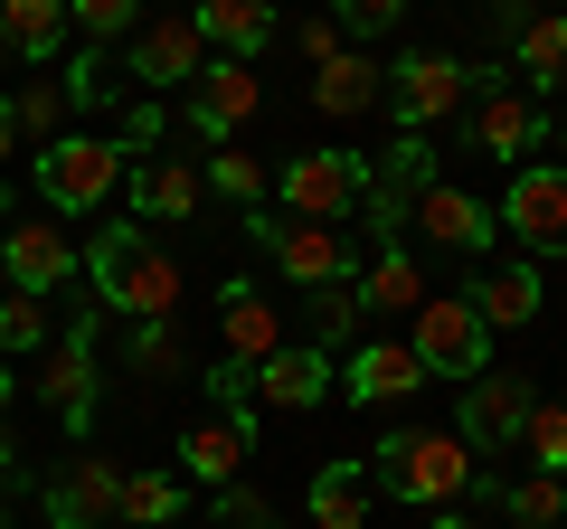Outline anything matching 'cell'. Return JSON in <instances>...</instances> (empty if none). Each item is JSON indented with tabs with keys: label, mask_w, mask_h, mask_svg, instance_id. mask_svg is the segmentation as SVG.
Instances as JSON below:
<instances>
[{
	"label": "cell",
	"mask_w": 567,
	"mask_h": 529,
	"mask_svg": "<svg viewBox=\"0 0 567 529\" xmlns=\"http://www.w3.org/2000/svg\"><path fill=\"white\" fill-rule=\"evenodd\" d=\"M10 152H20V114L0 104V170H10Z\"/></svg>",
	"instance_id": "obj_44"
},
{
	"label": "cell",
	"mask_w": 567,
	"mask_h": 529,
	"mask_svg": "<svg viewBox=\"0 0 567 529\" xmlns=\"http://www.w3.org/2000/svg\"><path fill=\"white\" fill-rule=\"evenodd\" d=\"M511 48H520L529 95H539V85H567V10H529V20L511 29Z\"/></svg>",
	"instance_id": "obj_27"
},
{
	"label": "cell",
	"mask_w": 567,
	"mask_h": 529,
	"mask_svg": "<svg viewBox=\"0 0 567 529\" xmlns=\"http://www.w3.org/2000/svg\"><path fill=\"white\" fill-rule=\"evenodd\" d=\"M133 360L152 369V378H189V350H181V331H171V322H142L133 331Z\"/></svg>",
	"instance_id": "obj_39"
},
{
	"label": "cell",
	"mask_w": 567,
	"mask_h": 529,
	"mask_svg": "<svg viewBox=\"0 0 567 529\" xmlns=\"http://www.w3.org/2000/svg\"><path fill=\"white\" fill-rule=\"evenodd\" d=\"M256 246L293 274V284H350V227H322V218H246Z\"/></svg>",
	"instance_id": "obj_8"
},
{
	"label": "cell",
	"mask_w": 567,
	"mask_h": 529,
	"mask_svg": "<svg viewBox=\"0 0 567 529\" xmlns=\"http://www.w3.org/2000/svg\"><path fill=\"white\" fill-rule=\"evenodd\" d=\"M218 529H275V510H265L256 491H237V483H218Z\"/></svg>",
	"instance_id": "obj_42"
},
{
	"label": "cell",
	"mask_w": 567,
	"mask_h": 529,
	"mask_svg": "<svg viewBox=\"0 0 567 529\" xmlns=\"http://www.w3.org/2000/svg\"><path fill=\"white\" fill-rule=\"evenodd\" d=\"M0 293H10V264H0Z\"/></svg>",
	"instance_id": "obj_48"
},
{
	"label": "cell",
	"mask_w": 567,
	"mask_h": 529,
	"mask_svg": "<svg viewBox=\"0 0 567 529\" xmlns=\"http://www.w3.org/2000/svg\"><path fill=\"white\" fill-rule=\"evenodd\" d=\"M331 20H341L350 39H379V29L406 20V0H331Z\"/></svg>",
	"instance_id": "obj_40"
},
{
	"label": "cell",
	"mask_w": 567,
	"mask_h": 529,
	"mask_svg": "<svg viewBox=\"0 0 567 529\" xmlns=\"http://www.w3.org/2000/svg\"><path fill=\"white\" fill-rule=\"evenodd\" d=\"M199 180L218 189V199H237V208H256L265 189H275V180H265V162H256V152H208V170H199Z\"/></svg>",
	"instance_id": "obj_35"
},
{
	"label": "cell",
	"mask_w": 567,
	"mask_h": 529,
	"mask_svg": "<svg viewBox=\"0 0 567 529\" xmlns=\"http://www.w3.org/2000/svg\"><path fill=\"white\" fill-rule=\"evenodd\" d=\"M473 473H483V454H473L464 435L398 426V435L379 445V464H369V491H388V501H454Z\"/></svg>",
	"instance_id": "obj_1"
},
{
	"label": "cell",
	"mask_w": 567,
	"mask_h": 529,
	"mask_svg": "<svg viewBox=\"0 0 567 529\" xmlns=\"http://www.w3.org/2000/svg\"><path fill=\"white\" fill-rule=\"evenodd\" d=\"M322 387H331V350H312V341H284L275 360H256V407L303 416V407H322Z\"/></svg>",
	"instance_id": "obj_18"
},
{
	"label": "cell",
	"mask_w": 567,
	"mask_h": 529,
	"mask_svg": "<svg viewBox=\"0 0 567 529\" xmlns=\"http://www.w3.org/2000/svg\"><path fill=\"white\" fill-rule=\"evenodd\" d=\"M435 529H473V520H464V510H445V520H435Z\"/></svg>",
	"instance_id": "obj_47"
},
{
	"label": "cell",
	"mask_w": 567,
	"mask_h": 529,
	"mask_svg": "<svg viewBox=\"0 0 567 529\" xmlns=\"http://www.w3.org/2000/svg\"><path fill=\"white\" fill-rule=\"evenodd\" d=\"M29 350H48V293H0V360H29Z\"/></svg>",
	"instance_id": "obj_32"
},
{
	"label": "cell",
	"mask_w": 567,
	"mask_h": 529,
	"mask_svg": "<svg viewBox=\"0 0 567 529\" xmlns=\"http://www.w3.org/2000/svg\"><path fill=\"white\" fill-rule=\"evenodd\" d=\"M416 303H425V264L379 246V264L360 274V312H416Z\"/></svg>",
	"instance_id": "obj_30"
},
{
	"label": "cell",
	"mask_w": 567,
	"mask_h": 529,
	"mask_svg": "<svg viewBox=\"0 0 567 529\" xmlns=\"http://www.w3.org/2000/svg\"><path fill=\"white\" fill-rule=\"evenodd\" d=\"M379 104L406 123V133H425V123H445V114H464V104H473V66L445 58V48H416V58L379 66Z\"/></svg>",
	"instance_id": "obj_5"
},
{
	"label": "cell",
	"mask_w": 567,
	"mask_h": 529,
	"mask_svg": "<svg viewBox=\"0 0 567 529\" xmlns=\"http://www.w3.org/2000/svg\"><path fill=\"white\" fill-rule=\"evenodd\" d=\"M246 454H256V426H237V416H208V426L181 435V473H189V483H208V491L237 483Z\"/></svg>",
	"instance_id": "obj_22"
},
{
	"label": "cell",
	"mask_w": 567,
	"mask_h": 529,
	"mask_svg": "<svg viewBox=\"0 0 567 529\" xmlns=\"http://www.w3.org/2000/svg\"><path fill=\"white\" fill-rule=\"evenodd\" d=\"M520 416H529V378H511V369H483V378H464V445L473 454H511L520 445Z\"/></svg>",
	"instance_id": "obj_14"
},
{
	"label": "cell",
	"mask_w": 567,
	"mask_h": 529,
	"mask_svg": "<svg viewBox=\"0 0 567 529\" xmlns=\"http://www.w3.org/2000/svg\"><path fill=\"white\" fill-rule=\"evenodd\" d=\"M464 303L483 312V331H520L539 312V264H492V274H473Z\"/></svg>",
	"instance_id": "obj_25"
},
{
	"label": "cell",
	"mask_w": 567,
	"mask_h": 529,
	"mask_svg": "<svg viewBox=\"0 0 567 529\" xmlns=\"http://www.w3.org/2000/svg\"><path fill=\"white\" fill-rule=\"evenodd\" d=\"M218 341H227V360H246V369L275 360V350H284V312H275V293H256V284L237 274V284L218 293Z\"/></svg>",
	"instance_id": "obj_20"
},
{
	"label": "cell",
	"mask_w": 567,
	"mask_h": 529,
	"mask_svg": "<svg viewBox=\"0 0 567 529\" xmlns=\"http://www.w3.org/2000/svg\"><path fill=\"white\" fill-rule=\"evenodd\" d=\"M520 445H529V464H539V473H567V397H529Z\"/></svg>",
	"instance_id": "obj_33"
},
{
	"label": "cell",
	"mask_w": 567,
	"mask_h": 529,
	"mask_svg": "<svg viewBox=\"0 0 567 529\" xmlns=\"http://www.w3.org/2000/svg\"><path fill=\"white\" fill-rule=\"evenodd\" d=\"M303 322H312V350H350L360 341V284H312Z\"/></svg>",
	"instance_id": "obj_31"
},
{
	"label": "cell",
	"mask_w": 567,
	"mask_h": 529,
	"mask_svg": "<svg viewBox=\"0 0 567 529\" xmlns=\"http://www.w3.org/2000/svg\"><path fill=\"white\" fill-rule=\"evenodd\" d=\"M492 218H502V227H511V237H520L539 264H558V256H567V170H548V162H520Z\"/></svg>",
	"instance_id": "obj_7"
},
{
	"label": "cell",
	"mask_w": 567,
	"mask_h": 529,
	"mask_svg": "<svg viewBox=\"0 0 567 529\" xmlns=\"http://www.w3.org/2000/svg\"><path fill=\"white\" fill-rule=\"evenodd\" d=\"M208 397H218V416L256 426V369H246V360H218V369H208Z\"/></svg>",
	"instance_id": "obj_38"
},
{
	"label": "cell",
	"mask_w": 567,
	"mask_h": 529,
	"mask_svg": "<svg viewBox=\"0 0 567 529\" xmlns=\"http://www.w3.org/2000/svg\"><path fill=\"white\" fill-rule=\"evenodd\" d=\"M10 387H20V378H10V360H0V407H10Z\"/></svg>",
	"instance_id": "obj_46"
},
{
	"label": "cell",
	"mask_w": 567,
	"mask_h": 529,
	"mask_svg": "<svg viewBox=\"0 0 567 529\" xmlns=\"http://www.w3.org/2000/svg\"><path fill=\"white\" fill-rule=\"evenodd\" d=\"M123 189H133V208H142V218H171V227H181V218H199V199H208V180H199L189 162H171V152L133 162V170H123Z\"/></svg>",
	"instance_id": "obj_21"
},
{
	"label": "cell",
	"mask_w": 567,
	"mask_h": 529,
	"mask_svg": "<svg viewBox=\"0 0 567 529\" xmlns=\"http://www.w3.org/2000/svg\"><path fill=\"white\" fill-rule=\"evenodd\" d=\"M114 510H123V473L104 464V454H76V464L48 483V520L58 529H114Z\"/></svg>",
	"instance_id": "obj_15"
},
{
	"label": "cell",
	"mask_w": 567,
	"mask_h": 529,
	"mask_svg": "<svg viewBox=\"0 0 567 529\" xmlns=\"http://www.w3.org/2000/svg\"><path fill=\"white\" fill-rule=\"evenodd\" d=\"M511 520H520V529H558L567 520V483H558V473H529V483L511 491Z\"/></svg>",
	"instance_id": "obj_36"
},
{
	"label": "cell",
	"mask_w": 567,
	"mask_h": 529,
	"mask_svg": "<svg viewBox=\"0 0 567 529\" xmlns=\"http://www.w3.org/2000/svg\"><path fill=\"white\" fill-rule=\"evenodd\" d=\"M10 114H20V133H29V143L48 152V143H58V123H66V76H29Z\"/></svg>",
	"instance_id": "obj_34"
},
{
	"label": "cell",
	"mask_w": 567,
	"mask_h": 529,
	"mask_svg": "<svg viewBox=\"0 0 567 529\" xmlns=\"http://www.w3.org/2000/svg\"><path fill=\"white\" fill-rule=\"evenodd\" d=\"M104 95H114V66H104V48H85L66 66V104H104Z\"/></svg>",
	"instance_id": "obj_41"
},
{
	"label": "cell",
	"mask_w": 567,
	"mask_h": 529,
	"mask_svg": "<svg viewBox=\"0 0 567 529\" xmlns=\"http://www.w3.org/2000/svg\"><path fill=\"white\" fill-rule=\"evenodd\" d=\"M312 529H369V464L312 473Z\"/></svg>",
	"instance_id": "obj_28"
},
{
	"label": "cell",
	"mask_w": 567,
	"mask_h": 529,
	"mask_svg": "<svg viewBox=\"0 0 567 529\" xmlns=\"http://www.w3.org/2000/svg\"><path fill=\"white\" fill-rule=\"evenodd\" d=\"M406 227H425V237L445 246V256H483L502 218H492V208L473 199V189H454V180H425V199L406 208Z\"/></svg>",
	"instance_id": "obj_16"
},
{
	"label": "cell",
	"mask_w": 567,
	"mask_h": 529,
	"mask_svg": "<svg viewBox=\"0 0 567 529\" xmlns=\"http://www.w3.org/2000/svg\"><path fill=\"white\" fill-rule=\"evenodd\" d=\"M39 397L58 407V426H66V435L95 426V312H85L66 341H48V360H39Z\"/></svg>",
	"instance_id": "obj_11"
},
{
	"label": "cell",
	"mask_w": 567,
	"mask_h": 529,
	"mask_svg": "<svg viewBox=\"0 0 567 529\" xmlns=\"http://www.w3.org/2000/svg\"><path fill=\"white\" fill-rule=\"evenodd\" d=\"M66 20L104 48V39H133V29H142V0H66Z\"/></svg>",
	"instance_id": "obj_37"
},
{
	"label": "cell",
	"mask_w": 567,
	"mask_h": 529,
	"mask_svg": "<svg viewBox=\"0 0 567 529\" xmlns=\"http://www.w3.org/2000/svg\"><path fill=\"white\" fill-rule=\"evenodd\" d=\"M369 104H379V66H369V58H350V48H341V58H322V66H312V114L360 123Z\"/></svg>",
	"instance_id": "obj_26"
},
{
	"label": "cell",
	"mask_w": 567,
	"mask_h": 529,
	"mask_svg": "<svg viewBox=\"0 0 567 529\" xmlns=\"http://www.w3.org/2000/svg\"><path fill=\"white\" fill-rule=\"evenodd\" d=\"M95 293L114 312H133V322H171L181 312V264L142 237V227H104L95 237Z\"/></svg>",
	"instance_id": "obj_2"
},
{
	"label": "cell",
	"mask_w": 567,
	"mask_h": 529,
	"mask_svg": "<svg viewBox=\"0 0 567 529\" xmlns=\"http://www.w3.org/2000/svg\"><path fill=\"white\" fill-rule=\"evenodd\" d=\"M0 473H20V454H10V435H0Z\"/></svg>",
	"instance_id": "obj_45"
},
{
	"label": "cell",
	"mask_w": 567,
	"mask_h": 529,
	"mask_svg": "<svg viewBox=\"0 0 567 529\" xmlns=\"http://www.w3.org/2000/svg\"><path fill=\"white\" fill-rule=\"evenodd\" d=\"M58 39H66V0H0V58L48 66Z\"/></svg>",
	"instance_id": "obj_24"
},
{
	"label": "cell",
	"mask_w": 567,
	"mask_h": 529,
	"mask_svg": "<svg viewBox=\"0 0 567 529\" xmlns=\"http://www.w3.org/2000/svg\"><path fill=\"white\" fill-rule=\"evenodd\" d=\"M181 510H189V483H181V473H123L114 529H171Z\"/></svg>",
	"instance_id": "obj_29"
},
{
	"label": "cell",
	"mask_w": 567,
	"mask_h": 529,
	"mask_svg": "<svg viewBox=\"0 0 567 529\" xmlns=\"http://www.w3.org/2000/svg\"><path fill=\"white\" fill-rule=\"evenodd\" d=\"M341 48H350V29L331 20V10H312V20H303V58L322 66V58H341Z\"/></svg>",
	"instance_id": "obj_43"
},
{
	"label": "cell",
	"mask_w": 567,
	"mask_h": 529,
	"mask_svg": "<svg viewBox=\"0 0 567 529\" xmlns=\"http://www.w3.org/2000/svg\"><path fill=\"white\" fill-rule=\"evenodd\" d=\"M341 387L360 397V407H398V397H416V387H425V360L406 341H360V350H350V369H341Z\"/></svg>",
	"instance_id": "obj_19"
},
{
	"label": "cell",
	"mask_w": 567,
	"mask_h": 529,
	"mask_svg": "<svg viewBox=\"0 0 567 529\" xmlns=\"http://www.w3.org/2000/svg\"><path fill=\"white\" fill-rule=\"evenodd\" d=\"M256 104H265V85H256L246 58H208L199 85H189V123H199L208 143H237L246 123H256Z\"/></svg>",
	"instance_id": "obj_13"
},
{
	"label": "cell",
	"mask_w": 567,
	"mask_h": 529,
	"mask_svg": "<svg viewBox=\"0 0 567 529\" xmlns=\"http://www.w3.org/2000/svg\"><path fill=\"white\" fill-rule=\"evenodd\" d=\"M0 264H10V284H20V293H58L66 274H76V237L58 227V208H39V218H10Z\"/></svg>",
	"instance_id": "obj_12"
},
{
	"label": "cell",
	"mask_w": 567,
	"mask_h": 529,
	"mask_svg": "<svg viewBox=\"0 0 567 529\" xmlns=\"http://www.w3.org/2000/svg\"><path fill=\"white\" fill-rule=\"evenodd\" d=\"M199 66H208V39H199V20H142L133 29V76L142 85H199Z\"/></svg>",
	"instance_id": "obj_17"
},
{
	"label": "cell",
	"mask_w": 567,
	"mask_h": 529,
	"mask_svg": "<svg viewBox=\"0 0 567 529\" xmlns=\"http://www.w3.org/2000/svg\"><path fill=\"white\" fill-rule=\"evenodd\" d=\"M360 180H369V162H360V152H293L275 189H284V208H293V218L341 227L350 208H360Z\"/></svg>",
	"instance_id": "obj_9"
},
{
	"label": "cell",
	"mask_w": 567,
	"mask_h": 529,
	"mask_svg": "<svg viewBox=\"0 0 567 529\" xmlns=\"http://www.w3.org/2000/svg\"><path fill=\"white\" fill-rule=\"evenodd\" d=\"M406 350L425 360V378H483L492 369V331H483V312L464 293H425L406 312Z\"/></svg>",
	"instance_id": "obj_3"
},
{
	"label": "cell",
	"mask_w": 567,
	"mask_h": 529,
	"mask_svg": "<svg viewBox=\"0 0 567 529\" xmlns=\"http://www.w3.org/2000/svg\"><path fill=\"white\" fill-rule=\"evenodd\" d=\"M425 180H435V143L425 133H406L398 152H379L369 162V180H360V227L379 246H398V227H406V208L425 199Z\"/></svg>",
	"instance_id": "obj_6"
},
{
	"label": "cell",
	"mask_w": 567,
	"mask_h": 529,
	"mask_svg": "<svg viewBox=\"0 0 567 529\" xmlns=\"http://www.w3.org/2000/svg\"><path fill=\"white\" fill-rule=\"evenodd\" d=\"M123 143H95V133H58V143L39 152V199L58 208V218H85V208H104L123 189Z\"/></svg>",
	"instance_id": "obj_4"
},
{
	"label": "cell",
	"mask_w": 567,
	"mask_h": 529,
	"mask_svg": "<svg viewBox=\"0 0 567 529\" xmlns=\"http://www.w3.org/2000/svg\"><path fill=\"white\" fill-rule=\"evenodd\" d=\"M189 20H199V39L218 48V58H246V66H256V48L275 39V0H199Z\"/></svg>",
	"instance_id": "obj_23"
},
{
	"label": "cell",
	"mask_w": 567,
	"mask_h": 529,
	"mask_svg": "<svg viewBox=\"0 0 567 529\" xmlns=\"http://www.w3.org/2000/svg\"><path fill=\"white\" fill-rule=\"evenodd\" d=\"M548 133V104L529 95V85H483L473 95V152L483 162H529Z\"/></svg>",
	"instance_id": "obj_10"
}]
</instances>
